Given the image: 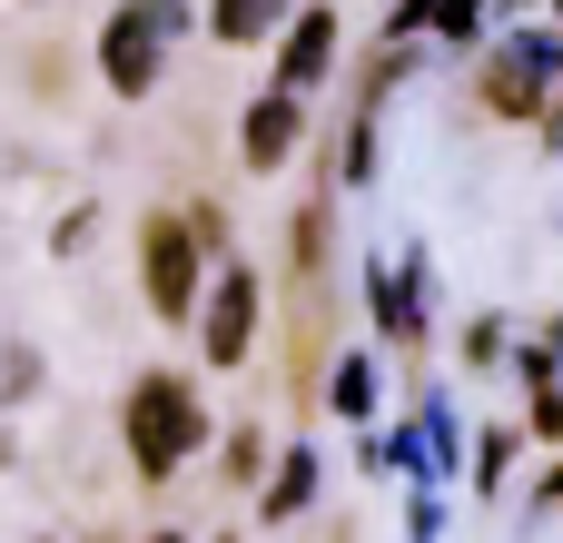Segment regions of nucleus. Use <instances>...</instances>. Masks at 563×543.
Wrapping results in <instances>:
<instances>
[{
    "label": "nucleus",
    "instance_id": "nucleus-9",
    "mask_svg": "<svg viewBox=\"0 0 563 543\" xmlns=\"http://www.w3.org/2000/svg\"><path fill=\"white\" fill-rule=\"evenodd\" d=\"M277 10H287V0H218V40H257Z\"/></svg>",
    "mask_w": 563,
    "mask_h": 543
},
{
    "label": "nucleus",
    "instance_id": "nucleus-6",
    "mask_svg": "<svg viewBox=\"0 0 563 543\" xmlns=\"http://www.w3.org/2000/svg\"><path fill=\"white\" fill-rule=\"evenodd\" d=\"M327 59H336V20H327V10H307V20L287 30V49H277V89L297 99V89H307V79H317Z\"/></svg>",
    "mask_w": 563,
    "mask_h": 543
},
{
    "label": "nucleus",
    "instance_id": "nucleus-5",
    "mask_svg": "<svg viewBox=\"0 0 563 543\" xmlns=\"http://www.w3.org/2000/svg\"><path fill=\"white\" fill-rule=\"evenodd\" d=\"M247 336H257V277H247V267H228V277H218V297H208V356H218V366H238V356H247Z\"/></svg>",
    "mask_w": 563,
    "mask_h": 543
},
{
    "label": "nucleus",
    "instance_id": "nucleus-2",
    "mask_svg": "<svg viewBox=\"0 0 563 543\" xmlns=\"http://www.w3.org/2000/svg\"><path fill=\"white\" fill-rule=\"evenodd\" d=\"M139 277H148V307H158V317H188V307H198V237H188L178 218H148Z\"/></svg>",
    "mask_w": 563,
    "mask_h": 543
},
{
    "label": "nucleus",
    "instance_id": "nucleus-10",
    "mask_svg": "<svg viewBox=\"0 0 563 543\" xmlns=\"http://www.w3.org/2000/svg\"><path fill=\"white\" fill-rule=\"evenodd\" d=\"M148 543H178V534H148Z\"/></svg>",
    "mask_w": 563,
    "mask_h": 543
},
{
    "label": "nucleus",
    "instance_id": "nucleus-7",
    "mask_svg": "<svg viewBox=\"0 0 563 543\" xmlns=\"http://www.w3.org/2000/svg\"><path fill=\"white\" fill-rule=\"evenodd\" d=\"M287 148H297V99H287V89H267V99L247 109V168H277Z\"/></svg>",
    "mask_w": 563,
    "mask_h": 543
},
{
    "label": "nucleus",
    "instance_id": "nucleus-4",
    "mask_svg": "<svg viewBox=\"0 0 563 543\" xmlns=\"http://www.w3.org/2000/svg\"><path fill=\"white\" fill-rule=\"evenodd\" d=\"M485 99H495L505 119H544V99H554V59H544V40H534V49H505V59L485 69Z\"/></svg>",
    "mask_w": 563,
    "mask_h": 543
},
{
    "label": "nucleus",
    "instance_id": "nucleus-3",
    "mask_svg": "<svg viewBox=\"0 0 563 543\" xmlns=\"http://www.w3.org/2000/svg\"><path fill=\"white\" fill-rule=\"evenodd\" d=\"M158 30H178V10L168 0H129L119 20H109V40H99V59H109V89H148L158 79Z\"/></svg>",
    "mask_w": 563,
    "mask_h": 543
},
{
    "label": "nucleus",
    "instance_id": "nucleus-8",
    "mask_svg": "<svg viewBox=\"0 0 563 543\" xmlns=\"http://www.w3.org/2000/svg\"><path fill=\"white\" fill-rule=\"evenodd\" d=\"M307 495H317V465H307V455H287V465L267 475V514L287 524V514H307Z\"/></svg>",
    "mask_w": 563,
    "mask_h": 543
},
{
    "label": "nucleus",
    "instance_id": "nucleus-1",
    "mask_svg": "<svg viewBox=\"0 0 563 543\" xmlns=\"http://www.w3.org/2000/svg\"><path fill=\"white\" fill-rule=\"evenodd\" d=\"M198 435H208V415H198V396H188L178 376H139V386H129V455H139V475L188 465Z\"/></svg>",
    "mask_w": 563,
    "mask_h": 543
}]
</instances>
